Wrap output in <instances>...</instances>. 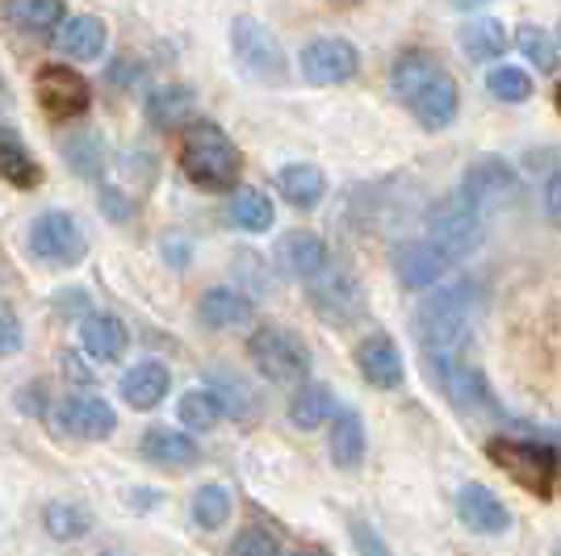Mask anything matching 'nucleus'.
<instances>
[{
    "instance_id": "f257e3e1",
    "label": "nucleus",
    "mask_w": 561,
    "mask_h": 556,
    "mask_svg": "<svg viewBox=\"0 0 561 556\" xmlns=\"http://www.w3.org/2000/svg\"><path fill=\"white\" fill-rule=\"evenodd\" d=\"M478 310H482V285L478 280H457V285H445V289L427 293L420 314H415L427 360H448V356H457V351L466 348Z\"/></svg>"
},
{
    "instance_id": "f03ea898",
    "label": "nucleus",
    "mask_w": 561,
    "mask_h": 556,
    "mask_svg": "<svg viewBox=\"0 0 561 556\" xmlns=\"http://www.w3.org/2000/svg\"><path fill=\"white\" fill-rule=\"evenodd\" d=\"M181 172L206 193H227L239 185L243 155L231 142V135L214 121H188L181 130Z\"/></svg>"
},
{
    "instance_id": "7ed1b4c3",
    "label": "nucleus",
    "mask_w": 561,
    "mask_h": 556,
    "mask_svg": "<svg viewBox=\"0 0 561 556\" xmlns=\"http://www.w3.org/2000/svg\"><path fill=\"white\" fill-rule=\"evenodd\" d=\"M486 456H491L494 468H503L515 486H524L528 494H537L540 502L553 498L558 489V473H561V456L558 448L540 440H515V436H491L486 440Z\"/></svg>"
},
{
    "instance_id": "20e7f679",
    "label": "nucleus",
    "mask_w": 561,
    "mask_h": 556,
    "mask_svg": "<svg viewBox=\"0 0 561 556\" xmlns=\"http://www.w3.org/2000/svg\"><path fill=\"white\" fill-rule=\"evenodd\" d=\"M248 356L264 381L273 385H306L310 377V351L289 326H260L248 339Z\"/></svg>"
},
{
    "instance_id": "39448f33",
    "label": "nucleus",
    "mask_w": 561,
    "mask_h": 556,
    "mask_svg": "<svg viewBox=\"0 0 561 556\" xmlns=\"http://www.w3.org/2000/svg\"><path fill=\"white\" fill-rule=\"evenodd\" d=\"M427 239L448 255V259H466L482 247L486 239V213L469 206L461 193H453L445 201L427 209Z\"/></svg>"
},
{
    "instance_id": "423d86ee",
    "label": "nucleus",
    "mask_w": 561,
    "mask_h": 556,
    "mask_svg": "<svg viewBox=\"0 0 561 556\" xmlns=\"http://www.w3.org/2000/svg\"><path fill=\"white\" fill-rule=\"evenodd\" d=\"M231 50L234 63L248 80H260V84H280L289 76V59L280 50L277 34L268 30L256 18H234L231 22Z\"/></svg>"
},
{
    "instance_id": "0eeeda50",
    "label": "nucleus",
    "mask_w": 561,
    "mask_h": 556,
    "mask_svg": "<svg viewBox=\"0 0 561 556\" xmlns=\"http://www.w3.org/2000/svg\"><path fill=\"white\" fill-rule=\"evenodd\" d=\"M89 252L84 227L71 218L68 209H47L30 222V255L47 268H76Z\"/></svg>"
},
{
    "instance_id": "6e6552de",
    "label": "nucleus",
    "mask_w": 561,
    "mask_h": 556,
    "mask_svg": "<svg viewBox=\"0 0 561 556\" xmlns=\"http://www.w3.org/2000/svg\"><path fill=\"white\" fill-rule=\"evenodd\" d=\"M34 93H38L43 114L55 117V121L80 117L84 109H89V101H93L89 80H84L76 68H68V63H47V68H38V76H34Z\"/></svg>"
},
{
    "instance_id": "1a4fd4ad",
    "label": "nucleus",
    "mask_w": 561,
    "mask_h": 556,
    "mask_svg": "<svg viewBox=\"0 0 561 556\" xmlns=\"http://www.w3.org/2000/svg\"><path fill=\"white\" fill-rule=\"evenodd\" d=\"M306 298H310V310L331 326H352L365 314V298H360L356 280L340 268H328L323 277L306 280Z\"/></svg>"
},
{
    "instance_id": "9d476101",
    "label": "nucleus",
    "mask_w": 561,
    "mask_h": 556,
    "mask_svg": "<svg viewBox=\"0 0 561 556\" xmlns=\"http://www.w3.org/2000/svg\"><path fill=\"white\" fill-rule=\"evenodd\" d=\"M298 71L306 84H319V89L344 84L360 71V50L352 47L348 38H314L298 55Z\"/></svg>"
},
{
    "instance_id": "9b49d317",
    "label": "nucleus",
    "mask_w": 561,
    "mask_h": 556,
    "mask_svg": "<svg viewBox=\"0 0 561 556\" xmlns=\"http://www.w3.org/2000/svg\"><path fill=\"white\" fill-rule=\"evenodd\" d=\"M457 193L466 197L469 206H478L482 213H486L491 206H503V201H512L515 193H519V172H515L507 160L486 155V160L469 163Z\"/></svg>"
},
{
    "instance_id": "f8f14e48",
    "label": "nucleus",
    "mask_w": 561,
    "mask_h": 556,
    "mask_svg": "<svg viewBox=\"0 0 561 556\" xmlns=\"http://www.w3.org/2000/svg\"><path fill=\"white\" fill-rule=\"evenodd\" d=\"M390 264H394L398 280L407 289H432L448 273L453 259L432 239H402V243H394V252H390Z\"/></svg>"
},
{
    "instance_id": "ddd939ff",
    "label": "nucleus",
    "mask_w": 561,
    "mask_h": 556,
    "mask_svg": "<svg viewBox=\"0 0 561 556\" xmlns=\"http://www.w3.org/2000/svg\"><path fill=\"white\" fill-rule=\"evenodd\" d=\"M411 114L420 117L427 130H445L453 126V117H457V105H461V89H457V80L448 76L445 68L436 71L427 84H420L415 93L402 101Z\"/></svg>"
},
{
    "instance_id": "4468645a",
    "label": "nucleus",
    "mask_w": 561,
    "mask_h": 556,
    "mask_svg": "<svg viewBox=\"0 0 561 556\" xmlns=\"http://www.w3.org/2000/svg\"><path fill=\"white\" fill-rule=\"evenodd\" d=\"M457 519L473 535H503L512 528V510L503 507V498L491 494V486H482V482H469L457 489Z\"/></svg>"
},
{
    "instance_id": "2eb2a0df",
    "label": "nucleus",
    "mask_w": 561,
    "mask_h": 556,
    "mask_svg": "<svg viewBox=\"0 0 561 556\" xmlns=\"http://www.w3.org/2000/svg\"><path fill=\"white\" fill-rule=\"evenodd\" d=\"M59 427L68 436H80V440H110L117 431V415L105 397L96 394H71L64 406H59Z\"/></svg>"
},
{
    "instance_id": "dca6fc26",
    "label": "nucleus",
    "mask_w": 561,
    "mask_h": 556,
    "mask_svg": "<svg viewBox=\"0 0 561 556\" xmlns=\"http://www.w3.org/2000/svg\"><path fill=\"white\" fill-rule=\"evenodd\" d=\"M432 369H436V381L457 410H486L491 406V385L473 364H461L457 356H448V360H432Z\"/></svg>"
},
{
    "instance_id": "f3484780",
    "label": "nucleus",
    "mask_w": 561,
    "mask_h": 556,
    "mask_svg": "<svg viewBox=\"0 0 561 556\" xmlns=\"http://www.w3.org/2000/svg\"><path fill=\"white\" fill-rule=\"evenodd\" d=\"M356 369H360V377H365L374 390H398L402 377H407L402 351H398V344L390 335H369V339H360V348H356Z\"/></svg>"
},
{
    "instance_id": "a211bd4d",
    "label": "nucleus",
    "mask_w": 561,
    "mask_h": 556,
    "mask_svg": "<svg viewBox=\"0 0 561 556\" xmlns=\"http://www.w3.org/2000/svg\"><path fill=\"white\" fill-rule=\"evenodd\" d=\"M277 259H280V268H285L289 277H298V280H314V277H323V273L331 268L328 243H323V239H319L314 231L280 234Z\"/></svg>"
},
{
    "instance_id": "6ab92c4d",
    "label": "nucleus",
    "mask_w": 561,
    "mask_h": 556,
    "mask_svg": "<svg viewBox=\"0 0 561 556\" xmlns=\"http://www.w3.org/2000/svg\"><path fill=\"white\" fill-rule=\"evenodd\" d=\"M139 452H142V461L156 464V468H193V464L202 461L197 440H193L188 431H172V427H151V431H142Z\"/></svg>"
},
{
    "instance_id": "aec40b11",
    "label": "nucleus",
    "mask_w": 561,
    "mask_h": 556,
    "mask_svg": "<svg viewBox=\"0 0 561 556\" xmlns=\"http://www.w3.org/2000/svg\"><path fill=\"white\" fill-rule=\"evenodd\" d=\"M105 43H110V30L101 18L93 13H80V18H68V22L55 30V47L64 50L68 59H80V63H93L105 55Z\"/></svg>"
},
{
    "instance_id": "412c9836",
    "label": "nucleus",
    "mask_w": 561,
    "mask_h": 556,
    "mask_svg": "<svg viewBox=\"0 0 561 556\" xmlns=\"http://www.w3.org/2000/svg\"><path fill=\"white\" fill-rule=\"evenodd\" d=\"M197 323L206 331H234V326L252 323V298L239 289H206L197 302Z\"/></svg>"
},
{
    "instance_id": "4be33fe9",
    "label": "nucleus",
    "mask_w": 561,
    "mask_h": 556,
    "mask_svg": "<svg viewBox=\"0 0 561 556\" xmlns=\"http://www.w3.org/2000/svg\"><path fill=\"white\" fill-rule=\"evenodd\" d=\"M172 390V372L160 360H142L122 377V397L130 410H156Z\"/></svg>"
},
{
    "instance_id": "5701e85b",
    "label": "nucleus",
    "mask_w": 561,
    "mask_h": 556,
    "mask_svg": "<svg viewBox=\"0 0 561 556\" xmlns=\"http://www.w3.org/2000/svg\"><path fill=\"white\" fill-rule=\"evenodd\" d=\"M365 448H369V440H365V418L356 415V410H340V415L331 418V431H328V452L331 461H335V468H360V461H365Z\"/></svg>"
},
{
    "instance_id": "b1692460",
    "label": "nucleus",
    "mask_w": 561,
    "mask_h": 556,
    "mask_svg": "<svg viewBox=\"0 0 561 556\" xmlns=\"http://www.w3.org/2000/svg\"><path fill=\"white\" fill-rule=\"evenodd\" d=\"M80 344H84V351L93 360L110 364V360H122V351L130 344V331H126V323L117 314H89L80 323Z\"/></svg>"
},
{
    "instance_id": "393cba45",
    "label": "nucleus",
    "mask_w": 561,
    "mask_h": 556,
    "mask_svg": "<svg viewBox=\"0 0 561 556\" xmlns=\"http://www.w3.org/2000/svg\"><path fill=\"white\" fill-rule=\"evenodd\" d=\"M142 114H147V121L156 130H176V126L185 130L188 117H193V93H188L185 84H160V89L147 93Z\"/></svg>"
},
{
    "instance_id": "a878e982",
    "label": "nucleus",
    "mask_w": 561,
    "mask_h": 556,
    "mask_svg": "<svg viewBox=\"0 0 561 556\" xmlns=\"http://www.w3.org/2000/svg\"><path fill=\"white\" fill-rule=\"evenodd\" d=\"M277 188L294 209H314L328 197V176L314 163H285L277 172Z\"/></svg>"
},
{
    "instance_id": "bb28decb",
    "label": "nucleus",
    "mask_w": 561,
    "mask_h": 556,
    "mask_svg": "<svg viewBox=\"0 0 561 556\" xmlns=\"http://www.w3.org/2000/svg\"><path fill=\"white\" fill-rule=\"evenodd\" d=\"M335 394H331L328 385H319V381H306L294 390L289 397V422L298 427V431H319L328 418H335Z\"/></svg>"
},
{
    "instance_id": "cd10ccee",
    "label": "nucleus",
    "mask_w": 561,
    "mask_h": 556,
    "mask_svg": "<svg viewBox=\"0 0 561 556\" xmlns=\"http://www.w3.org/2000/svg\"><path fill=\"white\" fill-rule=\"evenodd\" d=\"M0 181H9L13 188H38L43 185V167L30 155L25 147L9 126H0Z\"/></svg>"
},
{
    "instance_id": "c85d7f7f",
    "label": "nucleus",
    "mask_w": 561,
    "mask_h": 556,
    "mask_svg": "<svg viewBox=\"0 0 561 556\" xmlns=\"http://www.w3.org/2000/svg\"><path fill=\"white\" fill-rule=\"evenodd\" d=\"M231 227L234 231H248V234H264L273 231L277 222V209H273V197L260 193V188H239L231 197Z\"/></svg>"
},
{
    "instance_id": "c756f323",
    "label": "nucleus",
    "mask_w": 561,
    "mask_h": 556,
    "mask_svg": "<svg viewBox=\"0 0 561 556\" xmlns=\"http://www.w3.org/2000/svg\"><path fill=\"white\" fill-rule=\"evenodd\" d=\"M4 18L25 30V34H50L68 22L64 13V0H9L4 4Z\"/></svg>"
},
{
    "instance_id": "7c9ffc66",
    "label": "nucleus",
    "mask_w": 561,
    "mask_h": 556,
    "mask_svg": "<svg viewBox=\"0 0 561 556\" xmlns=\"http://www.w3.org/2000/svg\"><path fill=\"white\" fill-rule=\"evenodd\" d=\"M222 415H227V410H222V402H218L210 390H188V394H181V402H176V422L185 427L188 436L214 431V422Z\"/></svg>"
},
{
    "instance_id": "2f4dec72",
    "label": "nucleus",
    "mask_w": 561,
    "mask_h": 556,
    "mask_svg": "<svg viewBox=\"0 0 561 556\" xmlns=\"http://www.w3.org/2000/svg\"><path fill=\"white\" fill-rule=\"evenodd\" d=\"M43 528H47L50 540L71 544V540H84V535L93 532V514L84 507H76V502H50L43 510Z\"/></svg>"
},
{
    "instance_id": "473e14b6",
    "label": "nucleus",
    "mask_w": 561,
    "mask_h": 556,
    "mask_svg": "<svg viewBox=\"0 0 561 556\" xmlns=\"http://www.w3.org/2000/svg\"><path fill=\"white\" fill-rule=\"evenodd\" d=\"M461 50H466L473 63H491V59H499L503 50H507V30H503V22H469L466 30H461Z\"/></svg>"
},
{
    "instance_id": "72a5a7b5",
    "label": "nucleus",
    "mask_w": 561,
    "mask_h": 556,
    "mask_svg": "<svg viewBox=\"0 0 561 556\" xmlns=\"http://www.w3.org/2000/svg\"><path fill=\"white\" fill-rule=\"evenodd\" d=\"M188 510H193V523H197L202 532H218V528L231 519V489L210 482V486H202L193 494Z\"/></svg>"
},
{
    "instance_id": "f704fd0d",
    "label": "nucleus",
    "mask_w": 561,
    "mask_h": 556,
    "mask_svg": "<svg viewBox=\"0 0 561 556\" xmlns=\"http://www.w3.org/2000/svg\"><path fill=\"white\" fill-rule=\"evenodd\" d=\"M515 47H519V55H524V63H533L537 71H558L561 50H558V38H553L549 30L524 25V30L515 34Z\"/></svg>"
},
{
    "instance_id": "c9c22d12",
    "label": "nucleus",
    "mask_w": 561,
    "mask_h": 556,
    "mask_svg": "<svg viewBox=\"0 0 561 556\" xmlns=\"http://www.w3.org/2000/svg\"><path fill=\"white\" fill-rule=\"evenodd\" d=\"M436 71H440V63H436L432 55H423V50H407V55L394 63V71H390V84H394V93L407 101V96L415 93L420 84H427Z\"/></svg>"
},
{
    "instance_id": "e433bc0d",
    "label": "nucleus",
    "mask_w": 561,
    "mask_h": 556,
    "mask_svg": "<svg viewBox=\"0 0 561 556\" xmlns=\"http://www.w3.org/2000/svg\"><path fill=\"white\" fill-rule=\"evenodd\" d=\"M486 89H491V96L507 101V105H524L533 96V76L524 68H512V63H499L486 76Z\"/></svg>"
},
{
    "instance_id": "4c0bfd02",
    "label": "nucleus",
    "mask_w": 561,
    "mask_h": 556,
    "mask_svg": "<svg viewBox=\"0 0 561 556\" xmlns=\"http://www.w3.org/2000/svg\"><path fill=\"white\" fill-rule=\"evenodd\" d=\"M64 160L71 163V172L80 176H96L101 163H105V151H101V139L93 130H76L68 142H64Z\"/></svg>"
},
{
    "instance_id": "58836bf2",
    "label": "nucleus",
    "mask_w": 561,
    "mask_h": 556,
    "mask_svg": "<svg viewBox=\"0 0 561 556\" xmlns=\"http://www.w3.org/2000/svg\"><path fill=\"white\" fill-rule=\"evenodd\" d=\"M231 556H280V544L277 535L264 532V528H243V532L234 535Z\"/></svg>"
},
{
    "instance_id": "ea45409f",
    "label": "nucleus",
    "mask_w": 561,
    "mask_h": 556,
    "mask_svg": "<svg viewBox=\"0 0 561 556\" xmlns=\"http://www.w3.org/2000/svg\"><path fill=\"white\" fill-rule=\"evenodd\" d=\"M348 532H352V544H356V556H394V553H390V544L381 540V532H377L374 523L352 519Z\"/></svg>"
},
{
    "instance_id": "a19ab883",
    "label": "nucleus",
    "mask_w": 561,
    "mask_h": 556,
    "mask_svg": "<svg viewBox=\"0 0 561 556\" xmlns=\"http://www.w3.org/2000/svg\"><path fill=\"white\" fill-rule=\"evenodd\" d=\"M218 402H222V410H231V415H248V406H252V390H243L239 381H214V390H210Z\"/></svg>"
},
{
    "instance_id": "79ce46f5",
    "label": "nucleus",
    "mask_w": 561,
    "mask_h": 556,
    "mask_svg": "<svg viewBox=\"0 0 561 556\" xmlns=\"http://www.w3.org/2000/svg\"><path fill=\"white\" fill-rule=\"evenodd\" d=\"M18 348H22V326L9 314H0V356H13Z\"/></svg>"
},
{
    "instance_id": "37998d69",
    "label": "nucleus",
    "mask_w": 561,
    "mask_h": 556,
    "mask_svg": "<svg viewBox=\"0 0 561 556\" xmlns=\"http://www.w3.org/2000/svg\"><path fill=\"white\" fill-rule=\"evenodd\" d=\"M545 209H549V218L561 227V167L549 176V188H545Z\"/></svg>"
},
{
    "instance_id": "c03bdc74",
    "label": "nucleus",
    "mask_w": 561,
    "mask_h": 556,
    "mask_svg": "<svg viewBox=\"0 0 561 556\" xmlns=\"http://www.w3.org/2000/svg\"><path fill=\"white\" fill-rule=\"evenodd\" d=\"M59 360H64V377H68V381H84V385L93 381V369H84V360H80L76 351H64Z\"/></svg>"
},
{
    "instance_id": "a18cd8bd",
    "label": "nucleus",
    "mask_w": 561,
    "mask_h": 556,
    "mask_svg": "<svg viewBox=\"0 0 561 556\" xmlns=\"http://www.w3.org/2000/svg\"><path fill=\"white\" fill-rule=\"evenodd\" d=\"M101 209H105L110 218H130V206L122 201V193H114V188H105V193H101Z\"/></svg>"
},
{
    "instance_id": "49530a36",
    "label": "nucleus",
    "mask_w": 561,
    "mask_h": 556,
    "mask_svg": "<svg viewBox=\"0 0 561 556\" xmlns=\"http://www.w3.org/2000/svg\"><path fill=\"white\" fill-rule=\"evenodd\" d=\"M478 4H486V0H453V9H461V13H469V9H478Z\"/></svg>"
},
{
    "instance_id": "de8ad7c7",
    "label": "nucleus",
    "mask_w": 561,
    "mask_h": 556,
    "mask_svg": "<svg viewBox=\"0 0 561 556\" xmlns=\"http://www.w3.org/2000/svg\"><path fill=\"white\" fill-rule=\"evenodd\" d=\"M289 556H331V553H323V548H298V553H289Z\"/></svg>"
},
{
    "instance_id": "09e8293b",
    "label": "nucleus",
    "mask_w": 561,
    "mask_h": 556,
    "mask_svg": "<svg viewBox=\"0 0 561 556\" xmlns=\"http://www.w3.org/2000/svg\"><path fill=\"white\" fill-rule=\"evenodd\" d=\"M553 101H558V109H561V84H558V93H553Z\"/></svg>"
},
{
    "instance_id": "8fccbe9b",
    "label": "nucleus",
    "mask_w": 561,
    "mask_h": 556,
    "mask_svg": "<svg viewBox=\"0 0 561 556\" xmlns=\"http://www.w3.org/2000/svg\"><path fill=\"white\" fill-rule=\"evenodd\" d=\"M553 556H561V544H558V548H553Z\"/></svg>"
}]
</instances>
